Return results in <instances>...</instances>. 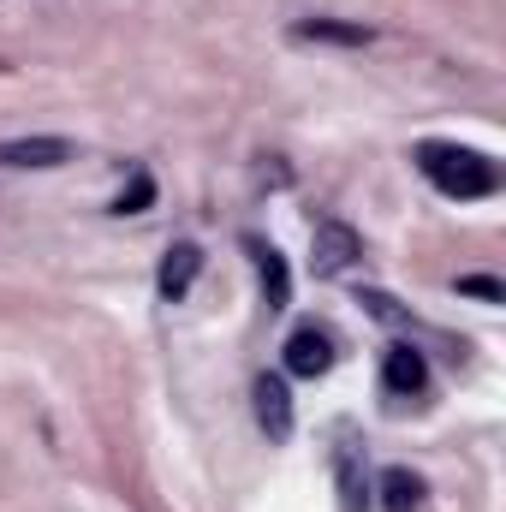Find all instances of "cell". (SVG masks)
I'll return each mask as SVG.
<instances>
[{
    "label": "cell",
    "instance_id": "7c38bea8",
    "mask_svg": "<svg viewBox=\"0 0 506 512\" xmlns=\"http://www.w3.org/2000/svg\"><path fill=\"white\" fill-rule=\"evenodd\" d=\"M149 203H155V179H149V173H137V179H131L126 191H120V203H114V215H143Z\"/></svg>",
    "mask_w": 506,
    "mask_h": 512
},
{
    "label": "cell",
    "instance_id": "6da1fadb",
    "mask_svg": "<svg viewBox=\"0 0 506 512\" xmlns=\"http://www.w3.org/2000/svg\"><path fill=\"white\" fill-rule=\"evenodd\" d=\"M417 173L441 197H459V203H477V197L501 191V167L483 149H465V143H417Z\"/></svg>",
    "mask_w": 506,
    "mask_h": 512
},
{
    "label": "cell",
    "instance_id": "5b68a950",
    "mask_svg": "<svg viewBox=\"0 0 506 512\" xmlns=\"http://www.w3.org/2000/svg\"><path fill=\"white\" fill-rule=\"evenodd\" d=\"M256 423L268 429V441L292 435V387H286V376H256Z\"/></svg>",
    "mask_w": 506,
    "mask_h": 512
},
{
    "label": "cell",
    "instance_id": "ba28073f",
    "mask_svg": "<svg viewBox=\"0 0 506 512\" xmlns=\"http://www.w3.org/2000/svg\"><path fill=\"white\" fill-rule=\"evenodd\" d=\"M381 382H387V393H399V399L423 393V382H429V364H423V352H411V346H393V352L381 358Z\"/></svg>",
    "mask_w": 506,
    "mask_h": 512
},
{
    "label": "cell",
    "instance_id": "52a82bcc",
    "mask_svg": "<svg viewBox=\"0 0 506 512\" xmlns=\"http://www.w3.org/2000/svg\"><path fill=\"white\" fill-rule=\"evenodd\" d=\"M245 251L256 256V274H262L268 310H286V304H292V268H286V256L274 251V245H262V239H245Z\"/></svg>",
    "mask_w": 506,
    "mask_h": 512
},
{
    "label": "cell",
    "instance_id": "8992f818",
    "mask_svg": "<svg viewBox=\"0 0 506 512\" xmlns=\"http://www.w3.org/2000/svg\"><path fill=\"white\" fill-rule=\"evenodd\" d=\"M286 370H292V376H328V370H334V340H328L322 328H298V334L286 340Z\"/></svg>",
    "mask_w": 506,
    "mask_h": 512
},
{
    "label": "cell",
    "instance_id": "7a4b0ae2",
    "mask_svg": "<svg viewBox=\"0 0 506 512\" xmlns=\"http://www.w3.org/2000/svg\"><path fill=\"white\" fill-rule=\"evenodd\" d=\"M358 256H364V239H358L346 221H334V215H328V221H316V227H310V268H316L322 280L346 274Z\"/></svg>",
    "mask_w": 506,
    "mask_h": 512
},
{
    "label": "cell",
    "instance_id": "5bb4252c",
    "mask_svg": "<svg viewBox=\"0 0 506 512\" xmlns=\"http://www.w3.org/2000/svg\"><path fill=\"white\" fill-rule=\"evenodd\" d=\"M358 304H370V316H381V322H405V310H399V304H393L387 292H364Z\"/></svg>",
    "mask_w": 506,
    "mask_h": 512
},
{
    "label": "cell",
    "instance_id": "8fae6325",
    "mask_svg": "<svg viewBox=\"0 0 506 512\" xmlns=\"http://www.w3.org/2000/svg\"><path fill=\"white\" fill-rule=\"evenodd\" d=\"M417 507H423V477L405 471V465L381 471V512H417Z\"/></svg>",
    "mask_w": 506,
    "mask_h": 512
},
{
    "label": "cell",
    "instance_id": "30bf717a",
    "mask_svg": "<svg viewBox=\"0 0 506 512\" xmlns=\"http://www.w3.org/2000/svg\"><path fill=\"white\" fill-rule=\"evenodd\" d=\"M334 483H340V512H370V483H364L358 447H340L334 453Z\"/></svg>",
    "mask_w": 506,
    "mask_h": 512
},
{
    "label": "cell",
    "instance_id": "277c9868",
    "mask_svg": "<svg viewBox=\"0 0 506 512\" xmlns=\"http://www.w3.org/2000/svg\"><path fill=\"white\" fill-rule=\"evenodd\" d=\"M197 274H203V251H197L191 239H179V245H167L161 268H155V292H161L167 304H179V298L197 286Z\"/></svg>",
    "mask_w": 506,
    "mask_h": 512
},
{
    "label": "cell",
    "instance_id": "4fadbf2b",
    "mask_svg": "<svg viewBox=\"0 0 506 512\" xmlns=\"http://www.w3.org/2000/svg\"><path fill=\"white\" fill-rule=\"evenodd\" d=\"M459 292H465V298H483V304H501V298H506L501 280H489V274H465V280H459Z\"/></svg>",
    "mask_w": 506,
    "mask_h": 512
},
{
    "label": "cell",
    "instance_id": "3957f363",
    "mask_svg": "<svg viewBox=\"0 0 506 512\" xmlns=\"http://www.w3.org/2000/svg\"><path fill=\"white\" fill-rule=\"evenodd\" d=\"M72 155V137H0V167H66Z\"/></svg>",
    "mask_w": 506,
    "mask_h": 512
},
{
    "label": "cell",
    "instance_id": "9c48e42d",
    "mask_svg": "<svg viewBox=\"0 0 506 512\" xmlns=\"http://www.w3.org/2000/svg\"><path fill=\"white\" fill-rule=\"evenodd\" d=\"M292 36L298 42H328V48H364L376 30L370 24H346V18H304V24H292Z\"/></svg>",
    "mask_w": 506,
    "mask_h": 512
}]
</instances>
